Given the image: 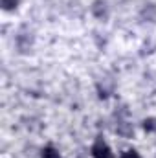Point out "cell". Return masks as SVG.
<instances>
[{"label":"cell","mask_w":156,"mask_h":158,"mask_svg":"<svg viewBox=\"0 0 156 158\" xmlns=\"http://www.w3.org/2000/svg\"><path fill=\"white\" fill-rule=\"evenodd\" d=\"M92 156L94 158H116L112 149L107 145V142L103 138H97L92 145Z\"/></svg>","instance_id":"6da1fadb"},{"label":"cell","mask_w":156,"mask_h":158,"mask_svg":"<svg viewBox=\"0 0 156 158\" xmlns=\"http://www.w3.org/2000/svg\"><path fill=\"white\" fill-rule=\"evenodd\" d=\"M40 158H61V155L53 149V147H44L42 151H40Z\"/></svg>","instance_id":"7a4b0ae2"},{"label":"cell","mask_w":156,"mask_h":158,"mask_svg":"<svg viewBox=\"0 0 156 158\" xmlns=\"http://www.w3.org/2000/svg\"><path fill=\"white\" fill-rule=\"evenodd\" d=\"M18 6V0H2V7L6 9V11H11V9H15Z\"/></svg>","instance_id":"3957f363"},{"label":"cell","mask_w":156,"mask_h":158,"mask_svg":"<svg viewBox=\"0 0 156 158\" xmlns=\"http://www.w3.org/2000/svg\"><path fill=\"white\" fill-rule=\"evenodd\" d=\"M121 158H142V156L138 155V151H134V149H129V151H125V153L121 155Z\"/></svg>","instance_id":"277c9868"}]
</instances>
